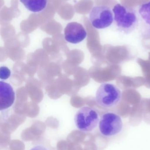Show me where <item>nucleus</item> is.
I'll return each mask as SVG.
<instances>
[{
	"instance_id": "20e7f679",
	"label": "nucleus",
	"mask_w": 150,
	"mask_h": 150,
	"mask_svg": "<svg viewBox=\"0 0 150 150\" xmlns=\"http://www.w3.org/2000/svg\"><path fill=\"white\" fill-rule=\"evenodd\" d=\"M98 113L93 108L89 106L81 108L75 116V122L80 131L90 132L96 128L99 122Z\"/></svg>"
},
{
	"instance_id": "0eeeda50",
	"label": "nucleus",
	"mask_w": 150,
	"mask_h": 150,
	"mask_svg": "<svg viewBox=\"0 0 150 150\" xmlns=\"http://www.w3.org/2000/svg\"><path fill=\"white\" fill-rule=\"evenodd\" d=\"M15 93L13 87L9 83L0 81V110L9 108L14 104Z\"/></svg>"
},
{
	"instance_id": "1a4fd4ad",
	"label": "nucleus",
	"mask_w": 150,
	"mask_h": 150,
	"mask_svg": "<svg viewBox=\"0 0 150 150\" xmlns=\"http://www.w3.org/2000/svg\"><path fill=\"white\" fill-rule=\"evenodd\" d=\"M139 12L143 20L150 26V1L140 6Z\"/></svg>"
},
{
	"instance_id": "9b49d317",
	"label": "nucleus",
	"mask_w": 150,
	"mask_h": 150,
	"mask_svg": "<svg viewBox=\"0 0 150 150\" xmlns=\"http://www.w3.org/2000/svg\"><path fill=\"white\" fill-rule=\"evenodd\" d=\"M31 150H48L45 147L42 145H37L33 148Z\"/></svg>"
},
{
	"instance_id": "f257e3e1",
	"label": "nucleus",
	"mask_w": 150,
	"mask_h": 150,
	"mask_svg": "<svg viewBox=\"0 0 150 150\" xmlns=\"http://www.w3.org/2000/svg\"><path fill=\"white\" fill-rule=\"evenodd\" d=\"M114 21L119 30L123 33L132 32L138 24V17L134 9L118 4L112 9Z\"/></svg>"
},
{
	"instance_id": "f03ea898",
	"label": "nucleus",
	"mask_w": 150,
	"mask_h": 150,
	"mask_svg": "<svg viewBox=\"0 0 150 150\" xmlns=\"http://www.w3.org/2000/svg\"><path fill=\"white\" fill-rule=\"evenodd\" d=\"M121 98L120 89L115 85L110 83L102 84L96 92V102L103 108L115 107L119 103Z\"/></svg>"
},
{
	"instance_id": "423d86ee",
	"label": "nucleus",
	"mask_w": 150,
	"mask_h": 150,
	"mask_svg": "<svg viewBox=\"0 0 150 150\" xmlns=\"http://www.w3.org/2000/svg\"><path fill=\"white\" fill-rule=\"evenodd\" d=\"M65 40L69 43L77 44L84 40L87 32L81 24L71 22L66 25L64 31Z\"/></svg>"
},
{
	"instance_id": "9d476101",
	"label": "nucleus",
	"mask_w": 150,
	"mask_h": 150,
	"mask_svg": "<svg viewBox=\"0 0 150 150\" xmlns=\"http://www.w3.org/2000/svg\"><path fill=\"white\" fill-rule=\"evenodd\" d=\"M11 72L10 69L6 67H1L0 68V78L1 80H6L10 76Z\"/></svg>"
},
{
	"instance_id": "39448f33",
	"label": "nucleus",
	"mask_w": 150,
	"mask_h": 150,
	"mask_svg": "<svg viewBox=\"0 0 150 150\" xmlns=\"http://www.w3.org/2000/svg\"><path fill=\"white\" fill-rule=\"evenodd\" d=\"M90 20L94 28L105 29L110 26L113 22V12L109 7L105 5L95 6L90 12Z\"/></svg>"
},
{
	"instance_id": "6e6552de",
	"label": "nucleus",
	"mask_w": 150,
	"mask_h": 150,
	"mask_svg": "<svg viewBox=\"0 0 150 150\" xmlns=\"http://www.w3.org/2000/svg\"><path fill=\"white\" fill-rule=\"evenodd\" d=\"M27 9L33 12L43 11L46 7L47 0H20Z\"/></svg>"
},
{
	"instance_id": "7ed1b4c3",
	"label": "nucleus",
	"mask_w": 150,
	"mask_h": 150,
	"mask_svg": "<svg viewBox=\"0 0 150 150\" xmlns=\"http://www.w3.org/2000/svg\"><path fill=\"white\" fill-rule=\"evenodd\" d=\"M98 125L100 132L105 137L115 136L123 129V122L121 117L113 112H107L103 114L100 119Z\"/></svg>"
}]
</instances>
